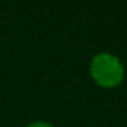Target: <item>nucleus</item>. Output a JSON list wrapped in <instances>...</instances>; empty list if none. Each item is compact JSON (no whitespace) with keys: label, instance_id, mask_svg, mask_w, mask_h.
I'll return each instance as SVG.
<instances>
[{"label":"nucleus","instance_id":"1","mask_svg":"<svg viewBox=\"0 0 127 127\" xmlns=\"http://www.w3.org/2000/svg\"><path fill=\"white\" fill-rule=\"evenodd\" d=\"M91 78L103 88H114L124 78V67L120 58L109 52H100L93 57L90 64Z\"/></svg>","mask_w":127,"mask_h":127},{"label":"nucleus","instance_id":"2","mask_svg":"<svg viewBox=\"0 0 127 127\" xmlns=\"http://www.w3.org/2000/svg\"><path fill=\"white\" fill-rule=\"evenodd\" d=\"M27 127H54V126L46 121H34V123H30Z\"/></svg>","mask_w":127,"mask_h":127}]
</instances>
